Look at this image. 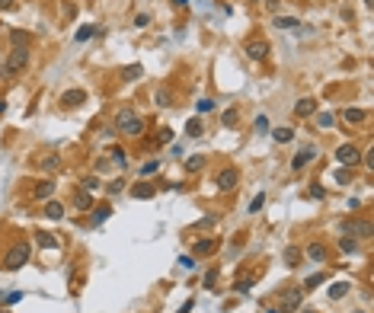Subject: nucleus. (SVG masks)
I'll use <instances>...</instances> for the list:
<instances>
[{"label":"nucleus","mask_w":374,"mask_h":313,"mask_svg":"<svg viewBox=\"0 0 374 313\" xmlns=\"http://www.w3.org/2000/svg\"><path fill=\"white\" fill-rule=\"evenodd\" d=\"M26 64H29V48L13 45V51L7 54V64H3V77H13V74H19V70H26Z\"/></svg>","instance_id":"f257e3e1"},{"label":"nucleus","mask_w":374,"mask_h":313,"mask_svg":"<svg viewBox=\"0 0 374 313\" xmlns=\"http://www.w3.org/2000/svg\"><path fill=\"white\" fill-rule=\"evenodd\" d=\"M115 128L125 131V134H141V131H144V122H141L131 109H119V115H115Z\"/></svg>","instance_id":"f03ea898"},{"label":"nucleus","mask_w":374,"mask_h":313,"mask_svg":"<svg viewBox=\"0 0 374 313\" xmlns=\"http://www.w3.org/2000/svg\"><path fill=\"white\" fill-rule=\"evenodd\" d=\"M26 262H29V246H13V249L7 252V262H3V265L7 268H19V265H26Z\"/></svg>","instance_id":"7ed1b4c3"},{"label":"nucleus","mask_w":374,"mask_h":313,"mask_svg":"<svg viewBox=\"0 0 374 313\" xmlns=\"http://www.w3.org/2000/svg\"><path fill=\"white\" fill-rule=\"evenodd\" d=\"M336 160L342 163V166H355V163L361 160V153H358V147H355V144H342L336 150Z\"/></svg>","instance_id":"20e7f679"},{"label":"nucleus","mask_w":374,"mask_h":313,"mask_svg":"<svg viewBox=\"0 0 374 313\" xmlns=\"http://www.w3.org/2000/svg\"><path fill=\"white\" fill-rule=\"evenodd\" d=\"M313 157H317V147L304 144V147H301V153L291 160V166H294V169H304V166H310V163H313Z\"/></svg>","instance_id":"39448f33"},{"label":"nucleus","mask_w":374,"mask_h":313,"mask_svg":"<svg viewBox=\"0 0 374 313\" xmlns=\"http://www.w3.org/2000/svg\"><path fill=\"white\" fill-rule=\"evenodd\" d=\"M246 54H250L253 61H266V58H269V42H262V38L246 42Z\"/></svg>","instance_id":"423d86ee"},{"label":"nucleus","mask_w":374,"mask_h":313,"mask_svg":"<svg viewBox=\"0 0 374 313\" xmlns=\"http://www.w3.org/2000/svg\"><path fill=\"white\" fill-rule=\"evenodd\" d=\"M282 310H288V313L301 310V288H291L282 294Z\"/></svg>","instance_id":"0eeeda50"},{"label":"nucleus","mask_w":374,"mask_h":313,"mask_svg":"<svg viewBox=\"0 0 374 313\" xmlns=\"http://www.w3.org/2000/svg\"><path fill=\"white\" fill-rule=\"evenodd\" d=\"M218 189L221 192L237 189V169H221V173H218Z\"/></svg>","instance_id":"6e6552de"},{"label":"nucleus","mask_w":374,"mask_h":313,"mask_svg":"<svg viewBox=\"0 0 374 313\" xmlns=\"http://www.w3.org/2000/svg\"><path fill=\"white\" fill-rule=\"evenodd\" d=\"M307 259H310V262H326V246H323V243H310V246H307Z\"/></svg>","instance_id":"1a4fd4ad"},{"label":"nucleus","mask_w":374,"mask_h":313,"mask_svg":"<svg viewBox=\"0 0 374 313\" xmlns=\"http://www.w3.org/2000/svg\"><path fill=\"white\" fill-rule=\"evenodd\" d=\"M317 112V102L313 99H298V106H294V115L298 118H307V115H313Z\"/></svg>","instance_id":"9d476101"},{"label":"nucleus","mask_w":374,"mask_h":313,"mask_svg":"<svg viewBox=\"0 0 374 313\" xmlns=\"http://www.w3.org/2000/svg\"><path fill=\"white\" fill-rule=\"evenodd\" d=\"M86 99V93L84 90H68V93H64V96H61V102H64V106H80V102H84Z\"/></svg>","instance_id":"9b49d317"},{"label":"nucleus","mask_w":374,"mask_h":313,"mask_svg":"<svg viewBox=\"0 0 374 313\" xmlns=\"http://www.w3.org/2000/svg\"><path fill=\"white\" fill-rule=\"evenodd\" d=\"M349 288H352L349 281H336L333 288H329V300H342L345 294H349Z\"/></svg>","instance_id":"f8f14e48"},{"label":"nucleus","mask_w":374,"mask_h":313,"mask_svg":"<svg viewBox=\"0 0 374 313\" xmlns=\"http://www.w3.org/2000/svg\"><path fill=\"white\" fill-rule=\"evenodd\" d=\"M218 249V240H199L195 243V256H211Z\"/></svg>","instance_id":"ddd939ff"},{"label":"nucleus","mask_w":374,"mask_h":313,"mask_svg":"<svg viewBox=\"0 0 374 313\" xmlns=\"http://www.w3.org/2000/svg\"><path fill=\"white\" fill-rule=\"evenodd\" d=\"M365 109H345V112H342V118H345V122H349V125H358V122H365Z\"/></svg>","instance_id":"4468645a"},{"label":"nucleus","mask_w":374,"mask_h":313,"mask_svg":"<svg viewBox=\"0 0 374 313\" xmlns=\"http://www.w3.org/2000/svg\"><path fill=\"white\" fill-rule=\"evenodd\" d=\"M45 214L51 217V221H61V217H64V205H61V201H48V205H45Z\"/></svg>","instance_id":"2eb2a0df"},{"label":"nucleus","mask_w":374,"mask_h":313,"mask_svg":"<svg viewBox=\"0 0 374 313\" xmlns=\"http://www.w3.org/2000/svg\"><path fill=\"white\" fill-rule=\"evenodd\" d=\"M349 233H358V237H371V224L368 221H355V224H349Z\"/></svg>","instance_id":"dca6fc26"},{"label":"nucleus","mask_w":374,"mask_h":313,"mask_svg":"<svg viewBox=\"0 0 374 313\" xmlns=\"http://www.w3.org/2000/svg\"><path fill=\"white\" fill-rule=\"evenodd\" d=\"M51 192H54V182H51V179H45V182L35 185V198H48Z\"/></svg>","instance_id":"f3484780"},{"label":"nucleus","mask_w":374,"mask_h":313,"mask_svg":"<svg viewBox=\"0 0 374 313\" xmlns=\"http://www.w3.org/2000/svg\"><path fill=\"white\" fill-rule=\"evenodd\" d=\"M141 74H144V67H141V64H128V67L122 70V80H137Z\"/></svg>","instance_id":"a211bd4d"},{"label":"nucleus","mask_w":374,"mask_h":313,"mask_svg":"<svg viewBox=\"0 0 374 313\" xmlns=\"http://www.w3.org/2000/svg\"><path fill=\"white\" fill-rule=\"evenodd\" d=\"M74 205L80 208V211H86V208L93 205V198H90V192H77V195H74Z\"/></svg>","instance_id":"6ab92c4d"},{"label":"nucleus","mask_w":374,"mask_h":313,"mask_svg":"<svg viewBox=\"0 0 374 313\" xmlns=\"http://www.w3.org/2000/svg\"><path fill=\"white\" fill-rule=\"evenodd\" d=\"M35 240L45 246V249H58V240H54L51 233H35Z\"/></svg>","instance_id":"aec40b11"},{"label":"nucleus","mask_w":374,"mask_h":313,"mask_svg":"<svg viewBox=\"0 0 374 313\" xmlns=\"http://www.w3.org/2000/svg\"><path fill=\"white\" fill-rule=\"evenodd\" d=\"M202 131H205V128H202V122H199V118H192V122L186 125V134H189V138H199Z\"/></svg>","instance_id":"412c9836"},{"label":"nucleus","mask_w":374,"mask_h":313,"mask_svg":"<svg viewBox=\"0 0 374 313\" xmlns=\"http://www.w3.org/2000/svg\"><path fill=\"white\" fill-rule=\"evenodd\" d=\"M275 141H278V144H288V141H294V131H291V128H278V131H275Z\"/></svg>","instance_id":"4be33fe9"},{"label":"nucleus","mask_w":374,"mask_h":313,"mask_svg":"<svg viewBox=\"0 0 374 313\" xmlns=\"http://www.w3.org/2000/svg\"><path fill=\"white\" fill-rule=\"evenodd\" d=\"M131 195H135V198H151L153 189H151V185H135V189H131Z\"/></svg>","instance_id":"5701e85b"},{"label":"nucleus","mask_w":374,"mask_h":313,"mask_svg":"<svg viewBox=\"0 0 374 313\" xmlns=\"http://www.w3.org/2000/svg\"><path fill=\"white\" fill-rule=\"evenodd\" d=\"M285 262H288V265H298V262H301V252L294 249V246H288V249H285Z\"/></svg>","instance_id":"b1692460"},{"label":"nucleus","mask_w":374,"mask_h":313,"mask_svg":"<svg viewBox=\"0 0 374 313\" xmlns=\"http://www.w3.org/2000/svg\"><path fill=\"white\" fill-rule=\"evenodd\" d=\"M157 169H160V160H147L144 166H141V176H153Z\"/></svg>","instance_id":"393cba45"},{"label":"nucleus","mask_w":374,"mask_h":313,"mask_svg":"<svg viewBox=\"0 0 374 313\" xmlns=\"http://www.w3.org/2000/svg\"><path fill=\"white\" fill-rule=\"evenodd\" d=\"M202 163H205V160L195 153V157H189V160H186V169H189V173H195V169H202Z\"/></svg>","instance_id":"a878e982"},{"label":"nucleus","mask_w":374,"mask_h":313,"mask_svg":"<svg viewBox=\"0 0 374 313\" xmlns=\"http://www.w3.org/2000/svg\"><path fill=\"white\" fill-rule=\"evenodd\" d=\"M102 185H100V179L96 176H90V179H84V192H100Z\"/></svg>","instance_id":"bb28decb"},{"label":"nucleus","mask_w":374,"mask_h":313,"mask_svg":"<svg viewBox=\"0 0 374 313\" xmlns=\"http://www.w3.org/2000/svg\"><path fill=\"white\" fill-rule=\"evenodd\" d=\"M339 246H342V252H358V243H355V240H349V237L339 240Z\"/></svg>","instance_id":"cd10ccee"},{"label":"nucleus","mask_w":374,"mask_h":313,"mask_svg":"<svg viewBox=\"0 0 374 313\" xmlns=\"http://www.w3.org/2000/svg\"><path fill=\"white\" fill-rule=\"evenodd\" d=\"M298 19H275V29H298Z\"/></svg>","instance_id":"c85d7f7f"},{"label":"nucleus","mask_w":374,"mask_h":313,"mask_svg":"<svg viewBox=\"0 0 374 313\" xmlns=\"http://www.w3.org/2000/svg\"><path fill=\"white\" fill-rule=\"evenodd\" d=\"M317 125H320V128H333V115L320 112V115H317Z\"/></svg>","instance_id":"c756f323"},{"label":"nucleus","mask_w":374,"mask_h":313,"mask_svg":"<svg viewBox=\"0 0 374 313\" xmlns=\"http://www.w3.org/2000/svg\"><path fill=\"white\" fill-rule=\"evenodd\" d=\"M262 205H266V195L259 192V195H256V198L250 201V211H253V214H256V211H262Z\"/></svg>","instance_id":"7c9ffc66"},{"label":"nucleus","mask_w":374,"mask_h":313,"mask_svg":"<svg viewBox=\"0 0 374 313\" xmlns=\"http://www.w3.org/2000/svg\"><path fill=\"white\" fill-rule=\"evenodd\" d=\"M211 109H214V102H211V99H199V102H195V112H202V115L211 112Z\"/></svg>","instance_id":"2f4dec72"},{"label":"nucleus","mask_w":374,"mask_h":313,"mask_svg":"<svg viewBox=\"0 0 374 313\" xmlns=\"http://www.w3.org/2000/svg\"><path fill=\"white\" fill-rule=\"evenodd\" d=\"M10 38H13V45H29V35H26V32H10Z\"/></svg>","instance_id":"473e14b6"},{"label":"nucleus","mask_w":374,"mask_h":313,"mask_svg":"<svg viewBox=\"0 0 374 313\" xmlns=\"http://www.w3.org/2000/svg\"><path fill=\"white\" fill-rule=\"evenodd\" d=\"M109 214H112V208H100V211L93 214V224H102V221L109 217Z\"/></svg>","instance_id":"72a5a7b5"},{"label":"nucleus","mask_w":374,"mask_h":313,"mask_svg":"<svg viewBox=\"0 0 374 313\" xmlns=\"http://www.w3.org/2000/svg\"><path fill=\"white\" fill-rule=\"evenodd\" d=\"M93 32H96V26H84V29L77 32V42H86V38H90Z\"/></svg>","instance_id":"f704fd0d"},{"label":"nucleus","mask_w":374,"mask_h":313,"mask_svg":"<svg viewBox=\"0 0 374 313\" xmlns=\"http://www.w3.org/2000/svg\"><path fill=\"white\" fill-rule=\"evenodd\" d=\"M112 163L125 166V163H128V153H125V150H112Z\"/></svg>","instance_id":"c9c22d12"},{"label":"nucleus","mask_w":374,"mask_h":313,"mask_svg":"<svg viewBox=\"0 0 374 313\" xmlns=\"http://www.w3.org/2000/svg\"><path fill=\"white\" fill-rule=\"evenodd\" d=\"M167 141H173V131H170V128H163L160 134H157V144H167Z\"/></svg>","instance_id":"e433bc0d"},{"label":"nucleus","mask_w":374,"mask_h":313,"mask_svg":"<svg viewBox=\"0 0 374 313\" xmlns=\"http://www.w3.org/2000/svg\"><path fill=\"white\" fill-rule=\"evenodd\" d=\"M157 106H170V93L167 90H157Z\"/></svg>","instance_id":"4c0bfd02"},{"label":"nucleus","mask_w":374,"mask_h":313,"mask_svg":"<svg viewBox=\"0 0 374 313\" xmlns=\"http://www.w3.org/2000/svg\"><path fill=\"white\" fill-rule=\"evenodd\" d=\"M317 284H323V275H310L304 281V288H317Z\"/></svg>","instance_id":"58836bf2"},{"label":"nucleus","mask_w":374,"mask_h":313,"mask_svg":"<svg viewBox=\"0 0 374 313\" xmlns=\"http://www.w3.org/2000/svg\"><path fill=\"white\" fill-rule=\"evenodd\" d=\"M237 122V109H227V112H224V125H234Z\"/></svg>","instance_id":"ea45409f"},{"label":"nucleus","mask_w":374,"mask_h":313,"mask_svg":"<svg viewBox=\"0 0 374 313\" xmlns=\"http://www.w3.org/2000/svg\"><path fill=\"white\" fill-rule=\"evenodd\" d=\"M58 166H61V160H58V157H48V160H45V169H48V173H51V169H58Z\"/></svg>","instance_id":"a19ab883"},{"label":"nucleus","mask_w":374,"mask_h":313,"mask_svg":"<svg viewBox=\"0 0 374 313\" xmlns=\"http://www.w3.org/2000/svg\"><path fill=\"white\" fill-rule=\"evenodd\" d=\"M214 281H218V272H214V268H211V272H208V275H205V288H214Z\"/></svg>","instance_id":"79ce46f5"},{"label":"nucleus","mask_w":374,"mask_h":313,"mask_svg":"<svg viewBox=\"0 0 374 313\" xmlns=\"http://www.w3.org/2000/svg\"><path fill=\"white\" fill-rule=\"evenodd\" d=\"M310 195H313V198H323V195H326V189H323V185H310Z\"/></svg>","instance_id":"37998d69"},{"label":"nucleus","mask_w":374,"mask_h":313,"mask_svg":"<svg viewBox=\"0 0 374 313\" xmlns=\"http://www.w3.org/2000/svg\"><path fill=\"white\" fill-rule=\"evenodd\" d=\"M147 23H151V16H147V13H137L135 16V26H147Z\"/></svg>","instance_id":"c03bdc74"},{"label":"nucleus","mask_w":374,"mask_h":313,"mask_svg":"<svg viewBox=\"0 0 374 313\" xmlns=\"http://www.w3.org/2000/svg\"><path fill=\"white\" fill-rule=\"evenodd\" d=\"M3 300H7V304H16V300H23V294H19V291H13V294H7Z\"/></svg>","instance_id":"a18cd8bd"},{"label":"nucleus","mask_w":374,"mask_h":313,"mask_svg":"<svg viewBox=\"0 0 374 313\" xmlns=\"http://www.w3.org/2000/svg\"><path fill=\"white\" fill-rule=\"evenodd\" d=\"M269 128V122H266V115H259V118H256V131H266Z\"/></svg>","instance_id":"49530a36"},{"label":"nucleus","mask_w":374,"mask_h":313,"mask_svg":"<svg viewBox=\"0 0 374 313\" xmlns=\"http://www.w3.org/2000/svg\"><path fill=\"white\" fill-rule=\"evenodd\" d=\"M0 10H13V0H0Z\"/></svg>","instance_id":"de8ad7c7"},{"label":"nucleus","mask_w":374,"mask_h":313,"mask_svg":"<svg viewBox=\"0 0 374 313\" xmlns=\"http://www.w3.org/2000/svg\"><path fill=\"white\" fill-rule=\"evenodd\" d=\"M3 109H7V102H3V99H0V115H3Z\"/></svg>","instance_id":"09e8293b"},{"label":"nucleus","mask_w":374,"mask_h":313,"mask_svg":"<svg viewBox=\"0 0 374 313\" xmlns=\"http://www.w3.org/2000/svg\"><path fill=\"white\" fill-rule=\"evenodd\" d=\"M176 7H186V0H176Z\"/></svg>","instance_id":"8fccbe9b"},{"label":"nucleus","mask_w":374,"mask_h":313,"mask_svg":"<svg viewBox=\"0 0 374 313\" xmlns=\"http://www.w3.org/2000/svg\"><path fill=\"white\" fill-rule=\"evenodd\" d=\"M298 313H317V310H298Z\"/></svg>","instance_id":"3c124183"},{"label":"nucleus","mask_w":374,"mask_h":313,"mask_svg":"<svg viewBox=\"0 0 374 313\" xmlns=\"http://www.w3.org/2000/svg\"><path fill=\"white\" fill-rule=\"evenodd\" d=\"M250 3H259V0H250Z\"/></svg>","instance_id":"603ef678"},{"label":"nucleus","mask_w":374,"mask_h":313,"mask_svg":"<svg viewBox=\"0 0 374 313\" xmlns=\"http://www.w3.org/2000/svg\"><path fill=\"white\" fill-rule=\"evenodd\" d=\"M355 313H365V310H355Z\"/></svg>","instance_id":"864d4df0"},{"label":"nucleus","mask_w":374,"mask_h":313,"mask_svg":"<svg viewBox=\"0 0 374 313\" xmlns=\"http://www.w3.org/2000/svg\"><path fill=\"white\" fill-rule=\"evenodd\" d=\"M269 313H275V310H269Z\"/></svg>","instance_id":"5fc2aeb1"}]
</instances>
